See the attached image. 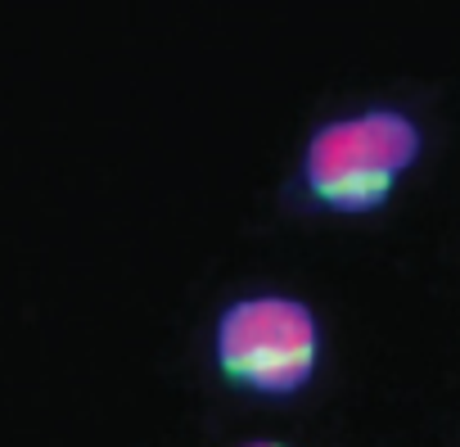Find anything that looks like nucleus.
<instances>
[{"label": "nucleus", "instance_id": "1", "mask_svg": "<svg viewBox=\"0 0 460 447\" xmlns=\"http://www.w3.org/2000/svg\"><path fill=\"white\" fill-rule=\"evenodd\" d=\"M420 158V127L402 109H366L325 122L303 154V181L334 212H375Z\"/></svg>", "mask_w": 460, "mask_h": 447}, {"label": "nucleus", "instance_id": "2", "mask_svg": "<svg viewBox=\"0 0 460 447\" xmlns=\"http://www.w3.org/2000/svg\"><path fill=\"white\" fill-rule=\"evenodd\" d=\"M212 357L230 384L249 393H298L321 362L316 312L289 294H253L230 303L212 330Z\"/></svg>", "mask_w": 460, "mask_h": 447}, {"label": "nucleus", "instance_id": "3", "mask_svg": "<svg viewBox=\"0 0 460 447\" xmlns=\"http://www.w3.org/2000/svg\"><path fill=\"white\" fill-rule=\"evenodd\" d=\"M244 447H285V443H267V438H258V443H244Z\"/></svg>", "mask_w": 460, "mask_h": 447}]
</instances>
